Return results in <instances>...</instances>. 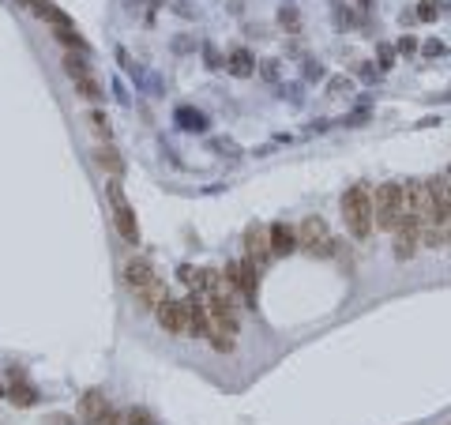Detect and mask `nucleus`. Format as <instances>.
<instances>
[{"label": "nucleus", "mask_w": 451, "mask_h": 425, "mask_svg": "<svg viewBox=\"0 0 451 425\" xmlns=\"http://www.w3.org/2000/svg\"><path fill=\"white\" fill-rule=\"evenodd\" d=\"M177 121H181L184 132H203V128H207V117H203L200 110H189V105H184V110H177Z\"/></svg>", "instance_id": "obj_18"}, {"label": "nucleus", "mask_w": 451, "mask_h": 425, "mask_svg": "<svg viewBox=\"0 0 451 425\" xmlns=\"http://www.w3.org/2000/svg\"><path fill=\"white\" fill-rule=\"evenodd\" d=\"M342 222H346V230L357 237V241H365L368 234H373V184L368 181H354L346 192H342Z\"/></svg>", "instance_id": "obj_1"}, {"label": "nucleus", "mask_w": 451, "mask_h": 425, "mask_svg": "<svg viewBox=\"0 0 451 425\" xmlns=\"http://www.w3.org/2000/svg\"><path fill=\"white\" fill-rule=\"evenodd\" d=\"M440 53H444L440 42H429V46H425V57H440Z\"/></svg>", "instance_id": "obj_29"}, {"label": "nucleus", "mask_w": 451, "mask_h": 425, "mask_svg": "<svg viewBox=\"0 0 451 425\" xmlns=\"http://www.w3.org/2000/svg\"><path fill=\"white\" fill-rule=\"evenodd\" d=\"M436 16H440V4H436V0H421V4H418V19L433 23Z\"/></svg>", "instance_id": "obj_23"}, {"label": "nucleus", "mask_w": 451, "mask_h": 425, "mask_svg": "<svg viewBox=\"0 0 451 425\" xmlns=\"http://www.w3.org/2000/svg\"><path fill=\"white\" fill-rule=\"evenodd\" d=\"M414 49H418V38L403 34V38H399V53H403V57H410V53H414Z\"/></svg>", "instance_id": "obj_25"}, {"label": "nucleus", "mask_w": 451, "mask_h": 425, "mask_svg": "<svg viewBox=\"0 0 451 425\" xmlns=\"http://www.w3.org/2000/svg\"><path fill=\"white\" fill-rule=\"evenodd\" d=\"M124 283L136 298V309H158V301L166 298V283L154 275L147 260H128L124 263Z\"/></svg>", "instance_id": "obj_2"}, {"label": "nucleus", "mask_w": 451, "mask_h": 425, "mask_svg": "<svg viewBox=\"0 0 451 425\" xmlns=\"http://www.w3.org/2000/svg\"><path fill=\"white\" fill-rule=\"evenodd\" d=\"M87 121H90V128H95L105 143H110V121H105V113H102V110H95V113L87 117Z\"/></svg>", "instance_id": "obj_22"}, {"label": "nucleus", "mask_w": 451, "mask_h": 425, "mask_svg": "<svg viewBox=\"0 0 451 425\" xmlns=\"http://www.w3.org/2000/svg\"><path fill=\"white\" fill-rule=\"evenodd\" d=\"M447 245H451V222H447Z\"/></svg>", "instance_id": "obj_32"}, {"label": "nucleus", "mask_w": 451, "mask_h": 425, "mask_svg": "<svg viewBox=\"0 0 451 425\" xmlns=\"http://www.w3.org/2000/svg\"><path fill=\"white\" fill-rule=\"evenodd\" d=\"M4 395H8V392H4V384H0V399H4Z\"/></svg>", "instance_id": "obj_33"}, {"label": "nucleus", "mask_w": 451, "mask_h": 425, "mask_svg": "<svg viewBox=\"0 0 451 425\" xmlns=\"http://www.w3.org/2000/svg\"><path fill=\"white\" fill-rule=\"evenodd\" d=\"M391 64H395V49H391V46H380V68L388 72Z\"/></svg>", "instance_id": "obj_24"}, {"label": "nucleus", "mask_w": 451, "mask_h": 425, "mask_svg": "<svg viewBox=\"0 0 451 425\" xmlns=\"http://www.w3.org/2000/svg\"><path fill=\"white\" fill-rule=\"evenodd\" d=\"M60 64H64V72H68L72 79H79V75H90V64H87V53H75V49H68L60 57Z\"/></svg>", "instance_id": "obj_15"}, {"label": "nucleus", "mask_w": 451, "mask_h": 425, "mask_svg": "<svg viewBox=\"0 0 451 425\" xmlns=\"http://www.w3.org/2000/svg\"><path fill=\"white\" fill-rule=\"evenodd\" d=\"M263 75L275 79V75H278V64H275V61H267V64H263Z\"/></svg>", "instance_id": "obj_30"}, {"label": "nucleus", "mask_w": 451, "mask_h": 425, "mask_svg": "<svg viewBox=\"0 0 451 425\" xmlns=\"http://www.w3.org/2000/svg\"><path fill=\"white\" fill-rule=\"evenodd\" d=\"M124 418H128V425H158L154 414H151V410H143V406H132Z\"/></svg>", "instance_id": "obj_20"}, {"label": "nucleus", "mask_w": 451, "mask_h": 425, "mask_svg": "<svg viewBox=\"0 0 451 425\" xmlns=\"http://www.w3.org/2000/svg\"><path fill=\"white\" fill-rule=\"evenodd\" d=\"M403 219V184L399 181H383L373 189V222L380 230L395 234V226Z\"/></svg>", "instance_id": "obj_3"}, {"label": "nucleus", "mask_w": 451, "mask_h": 425, "mask_svg": "<svg viewBox=\"0 0 451 425\" xmlns=\"http://www.w3.org/2000/svg\"><path fill=\"white\" fill-rule=\"evenodd\" d=\"M207 342H211V347H215L218 354H230L237 339H230V335H222V331H211V335H207Z\"/></svg>", "instance_id": "obj_21"}, {"label": "nucleus", "mask_w": 451, "mask_h": 425, "mask_svg": "<svg viewBox=\"0 0 451 425\" xmlns=\"http://www.w3.org/2000/svg\"><path fill=\"white\" fill-rule=\"evenodd\" d=\"M245 241H248V256L256 260V263H263V260L271 256V237H267V230H263V226H248Z\"/></svg>", "instance_id": "obj_14"}, {"label": "nucleus", "mask_w": 451, "mask_h": 425, "mask_svg": "<svg viewBox=\"0 0 451 425\" xmlns=\"http://www.w3.org/2000/svg\"><path fill=\"white\" fill-rule=\"evenodd\" d=\"M357 4H361V8H368V4H373V0H357Z\"/></svg>", "instance_id": "obj_31"}, {"label": "nucleus", "mask_w": 451, "mask_h": 425, "mask_svg": "<svg viewBox=\"0 0 451 425\" xmlns=\"http://www.w3.org/2000/svg\"><path fill=\"white\" fill-rule=\"evenodd\" d=\"M75 95L87 98V102H98V98H102V87H98L90 75H79V79H75Z\"/></svg>", "instance_id": "obj_19"}, {"label": "nucleus", "mask_w": 451, "mask_h": 425, "mask_svg": "<svg viewBox=\"0 0 451 425\" xmlns=\"http://www.w3.org/2000/svg\"><path fill=\"white\" fill-rule=\"evenodd\" d=\"M297 248L312 252V256H331V252H335V237H331L327 222L320 215L301 219V226H297Z\"/></svg>", "instance_id": "obj_6"}, {"label": "nucleus", "mask_w": 451, "mask_h": 425, "mask_svg": "<svg viewBox=\"0 0 451 425\" xmlns=\"http://www.w3.org/2000/svg\"><path fill=\"white\" fill-rule=\"evenodd\" d=\"M154 316H158V327L166 331V335H189V298H162L158 301V309H154Z\"/></svg>", "instance_id": "obj_8"}, {"label": "nucleus", "mask_w": 451, "mask_h": 425, "mask_svg": "<svg viewBox=\"0 0 451 425\" xmlns=\"http://www.w3.org/2000/svg\"><path fill=\"white\" fill-rule=\"evenodd\" d=\"M278 19H282V26H290V31H297V26H301L297 11H286V8H282V16H278Z\"/></svg>", "instance_id": "obj_26"}, {"label": "nucleus", "mask_w": 451, "mask_h": 425, "mask_svg": "<svg viewBox=\"0 0 451 425\" xmlns=\"http://www.w3.org/2000/svg\"><path fill=\"white\" fill-rule=\"evenodd\" d=\"M105 196H110V211H113V226L121 234L124 245H139V222H136V207L128 204V196L121 189V181H110L105 184Z\"/></svg>", "instance_id": "obj_4"}, {"label": "nucleus", "mask_w": 451, "mask_h": 425, "mask_svg": "<svg viewBox=\"0 0 451 425\" xmlns=\"http://www.w3.org/2000/svg\"><path fill=\"white\" fill-rule=\"evenodd\" d=\"M271 256H290V252H297V230L294 226H286V222H275L271 230Z\"/></svg>", "instance_id": "obj_10"}, {"label": "nucleus", "mask_w": 451, "mask_h": 425, "mask_svg": "<svg viewBox=\"0 0 451 425\" xmlns=\"http://www.w3.org/2000/svg\"><path fill=\"white\" fill-rule=\"evenodd\" d=\"M102 425H128V418L124 414H113V410H110V414L102 418Z\"/></svg>", "instance_id": "obj_27"}, {"label": "nucleus", "mask_w": 451, "mask_h": 425, "mask_svg": "<svg viewBox=\"0 0 451 425\" xmlns=\"http://www.w3.org/2000/svg\"><path fill=\"white\" fill-rule=\"evenodd\" d=\"M226 286H230V301H241V305H256L260 294V271H256V260H241V263H230L222 271Z\"/></svg>", "instance_id": "obj_5"}, {"label": "nucleus", "mask_w": 451, "mask_h": 425, "mask_svg": "<svg viewBox=\"0 0 451 425\" xmlns=\"http://www.w3.org/2000/svg\"><path fill=\"white\" fill-rule=\"evenodd\" d=\"M95 162H98L110 177H117V181L124 177V158H121V151H117L113 143H102V147L95 151Z\"/></svg>", "instance_id": "obj_13"}, {"label": "nucleus", "mask_w": 451, "mask_h": 425, "mask_svg": "<svg viewBox=\"0 0 451 425\" xmlns=\"http://www.w3.org/2000/svg\"><path fill=\"white\" fill-rule=\"evenodd\" d=\"M230 72L233 75H252V72H256V61H252V53L248 49H233V57H230Z\"/></svg>", "instance_id": "obj_17"}, {"label": "nucleus", "mask_w": 451, "mask_h": 425, "mask_svg": "<svg viewBox=\"0 0 451 425\" xmlns=\"http://www.w3.org/2000/svg\"><path fill=\"white\" fill-rule=\"evenodd\" d=\"M189 335H196V339H207V335H211L207 298H203V294H196V290H192V298H189Z\"/></svg>", "instance_id": "obj_9"}, {"label": "nucleus", "mask_w": 451, "mask_h": 425, "mask_svg": "<svg viewBox=\"0 0 451 425\" xmlns=\"http://www.w3.org/2000/svg\"><path fill=\"white\" fill-rule=\"evenodd\" d=\"M418 245H421V230L399 226V230H395V241H391V252H395V260H414Z\"/></svg>", "instance_id": "obj_11"}, {"label": "nucleus", "mask_w": 451, "mask_h": 425, "mask_svg": "<svg viewBox=\"0 0 451 425\" xmlns=\"http://www.w3.org/2000/svg\"><path fill=\"white\" fill-rule=\"evenodd\" d=\"M105 414H110V406H105V392H87L83 399H79V418H83V421L102 425Z\"/></svg>", "instance_id": "obj_12"}, {"label": "nucleus", "mask_w": 451, "mask_h": 425, "mask_svg": "<svg viewBox=\"0 0 451 425\" xmlns=\"http://www.w3.org/2000/svg\"><path fill=\"white\" fill-rule=\"evenodd\" d=\"M342 90H350L346 79H331V95H342Z\"/></svg>", "instance_id": "obj_28"}, {"label": "nucleus", "mask_w": 451, "mask_h": 425, "mask_svg": "<svg viewBox=\"0 0 451 425\" xmlns=\"http://www.w3.org/2000/svg\"><path fill=\"white\" fill-rule=\"evenodd\" d=\"M8 399L16 403V406H34V403H38V392H34L26 380H19V377H16V384L8 388Z\"/></svg>", "instance_id": "obj_16"}, {"label": "nucleus", "mask_w": 451, "mask_h": 425, "mask_svg": "<svg viewBox=\"0 0 451 425\" xmlns=\"http://www.w3.org/2000/svg\"><path fill=\"white\" fill-rule=\"evenodd\" d=\"M425 200H429V222L425 226L447 230V222H451V177L447 174L425 181Z\"/></svg>", "instance_id": "obj_7"}]
</instances>
